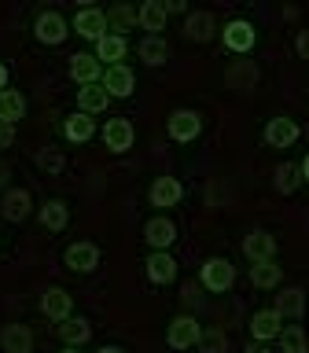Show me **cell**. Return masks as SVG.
<instances>
[{"label": "cell", "mask_w": 309, "mask_h": 353, "mask_svg": "<svg viewBox=\"0 0 309 353\" xmlns=\"http://www.w3.org/2000/svg\"><path fill=\"white\" fill-rule=\"evenodd\" d=\"M15 143V125H8V121H0V151L11 148Z\"/></svg>", "instance_id": "39"}, {"label": "cell", "mask_w": 309, "mask_h": 353, "mask_svg": "<svg viewBox=\"0 0 309 353\" xmlns=\"http://www.w3.org/2000/svg\"><path fill=\"white\" fill-rule=\"evenodd\" d=\"M92 48H96L92 55H96L99 63H103V70H107V66H121V63H126L129 41H126V37H118V33H107V37L99 41V44H92Z\"/></svg>", "instance_id": "25"}, {"label": "cell", "mask_w": 309, "mask_h": 353, "mask_svg": "<svg viewBox=\"0 0 309 353\" xmlns=\"http://www.w3.org/2000/svg\"><path fill=\"white\" fill-rule=\"evenodd\" d=\"M272 309L283 320H302L306 316V291L302 287H283V291L272 298Z\"/></svg>", "instance_id": "23"}, {"label": "cell", "mask_w": 309, "mask_h": 353, "mask_svg": "<svg viewBox=\"0 0 309 353\" xmlns=\"http://www.w3.org/2000/svg\"><path fill=\"white\" fill-rule=\"evenodd\" d=\"M247 331H250V339L254 342H276L280 339V331H283V316L276 313V309H254L250 320H247Z\"/></svg>", "instance_id": "14"}, {"label": "cell", "mask_w": 309, "mask_h": 353, "mask_svg": "<svg viewBox=\"0 0 309 353\" xmlns=\"http://www.w3.org/2000/svg\"><path fill=\"white\" fill-rule=\"evenodd\" d=\"M33 214V195L30 188H8L4 195H0V217L11 221V225H22Z\"/></svg>", "instance_id": "15"}, {"label": "cell", "mask_w": 309, "mask_h": 353, "mask_svg": "<svg viewBox=\"0 0 309 353\" xmlns=\"http://www.w3.org/2000/svg\"><path fill=\"white\" fill-rule=\"evenodd\" d=\"M129 30H137V8H132V4H114V8H107V33H118V37H126Z\"/></svg>", "instance_id": "32"}, {"label": "cell", "mask_w": 309, "mask_h": 353, "mask_svg": "<svg viewBox=\"0 0 309 353\" xmlns=\"http://www.w3.org/2000/svg\"><path fill=\"white\" fill-rule=\"evenodd\" d=\"M243 353H276V350L269 346V342H254V339H250L247 346H243Z\"/></svg>", "instance_id": "41"}, {"label": "cell", "mask_w": 309, "mask_h": 353, "mask_svg": "<svg viewBox=\"0 0 309 353\" xmlns=\"http://www.w3.org/2000/svg\"><path fill=\"white\" fill-rule=\"evenodd\" d=\"M276 250H280V243H276L272 232H265V228H254L243 236V258H247L250 265H258V261H276Z\"/></svg>", "instance_id": "13"}, {"label": "cell", "mask_w": 309, "mask_h": 353, "mask_svg": "<svg viewBox=\"0 0 309 353\" xmlns=\"http://www.w3.org/2000/svg\"><path fill=\"white\" fill-rule=\"evenodd\" d=\"M37 165H41L48 176H55V173L66 170V159H63V151H55V148H41V151H37Z\"/></svg>", "instance_id": "36"}, {"label": "cell", "mask_w": 309, "mask_h": 353, "mask_svg": "<svg viewBox=\"0 0 309 353\" xmlns=\"http://www.w3.org/2000/svg\"><path fill=\"white\" fill-rule=\"evenodd\" d=\"M0 243H4V239H0Z\"/></svg>", "instance_id": "47"}, {"label": "cell", "mask_w": 309, "mask_h": 353, "mask_svg": "<svg viewBox=\"0 0 309 353\" xmlns=\"http://www.w3.org/2000/svg\"><path fill=\"white\" fill-rule=\"evenodd\" d=\"M181 30H184V41L206 44V41H214V37H217V19L210 15V11H188Z\"/></svg>", "instance_id": "20"}, {"label": "cell", "mask_w": 309, "mask_h": 353, "mask_svg": "<svg viewBox=\"0 0 309 353\" xmlns=\"http://www.w3.org/2000/svg\"><path fill=\"white\" fill-rule=\"evenodd\" d=\"M63 265L70 272H77V276L96 272L99 269V247H96V243H88V239H77V243H70V247L63 250Z\"/></svg>", "instance_id": "11"}, {"label": "cell", "mask_w": 309, "mask_h": 353, "mask_svg": "<svg viewBox=\"0 0 309 353\" xmlns=\"http://www.w3.org/2000/svg\"><path fill=\"white\" fill-rule=\"evenodd\" d=\"M217 37L232 55H250L254 44H258V30H254L250 19H228L225 26L217 30Z\"/></svg>", "instance_id": "3"}, {"label": "cell", "mask_w": 309, "mask_h": 353, "mask_svg": "<svg viewBox=\"0 0 309 353\" xmlns=\"http://www.w3.org/2000/svg\"><path fill=\"white\" fill-rule=\"evenodd\" d=\"M166 11H170V15H188V4L184 0H166Z\"/></svg>", "instance_id": "42"}, {"label": "cell", "mask_w": 309, "mask_h": 353, "mask_svg": "<svg viewBox=\"0 0 309 353\" xmlns=\"http://www.w3.org/2000/svg\"><path fill=\"white\" fill-rule=\"evenodd\" d=\"M272 188L280 195H295L302 188V173H298V162H280L272 170Z\"/></svg>", "instance_id": "33"}, {"label": "cell", "mask_w": 309, "mask_h": 353, "mask_svg": "<svg viewBox=\"0 0 309 353\" xmlns=\"http://www.w3.org/2000/svg\"><path fill=\"white\" fill-rule=\"evenodd\" d=\"M137 55L143 66H166L170 63V41L166 37H143L137 44Z\"/></svg>", "instance_id": "29"}, {"label": "cell", "mask_w": 309, "mask_h": 353, "mask_svg": "<svg viewBox=\"0 0 309 353\" xmlns=\"http://www.w3.org/2000/svg\"><path fill=\"white\" fill-rule=\"evenodd\" d=\"M199 287L210 294H225L236 287V265L228 258H206L199 265Z\"/></svg>", "instance_id": "1"}, {"label": "cell", "mask_w": 309, "mask_h": 353, "mask_svg": "<svg viewBox=\"0 0 309 353\" xmlns=\"http://www.w3.org/2000/svg\"><path fill=\"white\" fill-rule=\"evenodd\" d=\"M33 37L41 44H48V48H59V44L70 37V22H66L59 11H41V15L33 19Z\"/></svg>", "instance_id": "9"}, {"label": "cell", "mask_w": 309, "mask_h": 353, "mask_svg": "<svg viewBox=\"0 0 309 353\" xmlns=\"http://www.w3.org/2000/svg\"><path fill=\"white\" fill-rule=\"evenodd\" d=\"M37 221L44 232H63L70 225V206L63 203V199H48V203L37 206Z\"/></svg>", "instance_id": "26"}, {"label": "cell", "mask_w": 309, "mask_h": 353, "mask_svg": "<svg viewBox=\"0 0 309 353\" xmlns=\"http://www.w3.org/2000/svg\"><path fill=\"white\" fill-rule=\"evenodd\" d=\"M143 243H148L151 250H170L173 243H177V225H173V217L154 214L148 225H143Z\"/></svg>", "instance_id": "19"}, {"label": "cell", "mask_w": 309, "mask_h": 353, "mask_svg": "<svg viewBox=\"0 0 309 353\" xmlns=\"http://www.w3.org/2000/svg\"><path fill=\"white\" fill-rule=\"evenodd\" d=\"M298 173H302V184H309V154H306L302 162H298Z\"/></svg>", "instance_id": "43"}, {"label": "cell", "mask_w": 309, "mask_h": 353, "mask_svg": "<svg viewBox=\"0 0 309 353\" xmlns=\"http://www.w3.org/2000/svg\"><path fill=\"white\" fill-rule=\"evenodd\" d=\"M181 302H184L188 309H199V305H203V287H199V283H184Z\"/></svg>", "instance_id": "37"}, {"label": "cell", "mask_w": 309, "mask_h": 353, "mask_svg": "<svg viewBox=\"0 0 309 353\" xmlns=\"http://www.w3.org/2000/svg\"><path fill=\"white\" fill-rule=\"evenodd\" d=\"M261 81V70L254 59H232L225 66V85L236 88V92H250V88H258Z\"/></svg>", "instance_id": "16"}, {"label": "cell", "mask_w": 309, "mask_h": 353, "mask_svg": "<svg viewBox=\"0 0 309 353\" xmlns=\"http://www.w3.org/2000/svg\"><path fill=\"white\" fill-rule=\"evenodd\" d=\"M110 107V96H107V88L103 85H85V88H77V110H85V114H103V110Z\"/></svg>", "instance_id": "28"}, {"label": "cell", "mask_w": 309, "mask_h": 353, "mask_svg": "<svg viewBox=\"0 0 309 353\" xmlns=\"http://www.w3.org/2000/svg\"><path fill=\"white\" fill-rule=\"evenodd\" d=\"M59 353H81V350H77V346H63Z\"/></svg>", "instance_id": "46"}, {"label": "cell", "mask_w": 309, "mask_h": 353, "mask_svg": "<svg viewBox=\"0 0 309 353\" xmlns=\"http://www.w3.org/2000/svg\"><path fill=\"white\" fill-rule=\"evenodd\" d=\"M203 125H206V118L192 107H181V110H173V114L166 118V132H170L173 143H195L199 137H203Z\"/></svg>", "instance_id": "4"}, {"label": "cell", "mask_w": 309, "mask_h": 353, "mask_svg": "<svg viewBox=\"0 0 309 353\" xmlns=\"http://www.w3.org/2000/svg\"><path fill=\"white\" fill-rule=\"evenodd\" d=\"M298 137H302V125H298L295 118H287V114H276L265 121V129H261V140L269 143V148L276 151H287V148H295Z\"/></svg>", "instance_id": "6"}, {"label": "cell", "mask_w": 309, "mask_h": 353, "mask_svg": "<svg viewBox=\"0 0 309 353\" xmlns=\"http://www.w3.org/2000/svg\"><path fill=\"white\" fill-rule=\"evenodd\" d=\"M70 33H77L81 41L88 44H99L107 37V11L99 8H77L74 19H70Z\"/></svg>", "instance_id": "5"}, {"label": "cell", "mask_w": 309, "mask_h": 353, "mask_svg": "<svg viewBox=\"0 0 309 353\" xmlns=\"http://www.w3.org/2000/svg\"><path fill=\"white\" fill-rule=\"evenodd\" d=\"M107 88L110 99H129L132 92H137V74H132V66H107L103 70V81H99Z\"/></svg>", "instance_id": "18"}, {"label": "cell", "mask_w": 309, "mask_h": 353, "mask_svg": "<svg viewBox=\"0 0 309 353\" xmlns=\"http://www.w3.org/2000/svg\"><path fill=\"white\" fill-rule=\"evenodd\" d=\"M148 203L159 210V214H166V210H173V206H181L184 203V184L177 181V176H154L151 188H148Z\"/></svg>", "instance_id": "7"}, {"label": "cell", "mask_w": 309, "mask_h": 353, "mask_svg": "<svg viewBox=\"0 0 309 353\" xmlns=\"http://www.w3.org/2000/svg\"><path fill=\"white\" fill-rule=\"evenodd\" d=\"M8 77H11V70H8V63H0V92L8 88Z\"/></svg>", "instance_id": "44"}, {"label": "cell", "mask_w": 309, "mask_h": 353, "mask_svg": "<svg viewBox=\"0 0 309 353\" xmlns=\"http://www.w3.org/2000/svg\"><path fill=\"white\" fill-rule=\"evenodd\" d=\"M8 188H11V165H8L4 159H0V195H4Z\"/></svg>", "instance_id": "40"}, {"label": "cell", "mask_w": 309, "mask_h": 353, "mask_svg": "<svg viewBox=\"0 0 309 353\" xmlns=\"http://www.w3.org/2000/svg\"><path fill=\"white\" fill-rule=\"evenodd\" d=\"M295 52H298V59H309V30H298V37H295Z\"/></svg>", "instance_id": "38"}, {"label": "cell", "mask_w": 309, "mask_h": 353, "mask_svg": "<svg viewBox=\"0 0 309 353\" xmlns=\"http://www.w3.org/2000/svg\"><path fill=\"white\" fill-rule=\"evenodd\" d=\"M0 350L4 353H33L30 324H4L0 327Z\"/></svg>", "instance_id": "24"}, {"label": "cell", "mask_w": 309, "mask_h": 353, "mask_svg": "<svg viewBox=\"0 0 309 353\" xmlns=\"http://www.w3.org/2000/svg\"><path fill=\"white\" fill-rule=\"evenodd\" d=\"M199 353H232L228 346V335L221 327H203V335H199Z\"/></svg>", "instance_id": "35"}, {"label": "cell", "mask_w": 309, "mask_h": 353, "mask_svg": "<svg viewBox=\"0 0 309 353\" xmlns=\"http://www.w3.org/2000/svg\"><path fill=\"white\" fill-rule=\"evenodd\" d=\"M99 140L110 154H126L137 143V129H132L129 118H107V125L99 129Z\"/></svg>", "instance_id": "10"}, {"label": "cell", "mask_w": 309, "mask_h": 353, "mask_svg": "<svg viewBox=\"0 0 309 353\" xmlns=\"http://www.w3.org/2000/svg\"><path fill=\"white\" fill-rule=\"evenodd\" d=\"M199 335H203V324L195 320V313H177L170 324H166V346L184 353L199 346Z\"/></svg>", "instance_id": "2"}, {"label": "cell", "mask_w": 309, "mask_h": 353, "mask_svg": "<svg viewBox=\"0 0 309 353\" xmlns=\"http://www.w3.org/2000/svg\"><path fill=\"white\" fill-rule=\"evenodd\" d=\"M22 118H26V96H22L19 88H4V92H0V121L19 125Z\"/></svg>", "instance_id": "31"}, {"label": "cell", "mask_w": 309, "mask_h": 353, "mask_svg": "<svg viewBox=\"0 0 309 353\" xmlns=\"http://www.w3.org/2000/svg\"><path fill=\"white\" fill-rule=\"evenodd\" d=\"M143 276H148V283L154 287H170L177 276H181V265L170 250H151L148 258H143Z\"/></svg>", "instance_id": "8"}, {"label": "cell", "mask_w": 309, "mask_h": 353, "mask_svg": "<svg viewBox=\"0 0 309 353\" xmlns=\"http://www.w3.org/2000/svg\"><path fill=\"white\" fill-rule=\"evenodd\" d=\"M250 283L258 287V291H276V287L283 283V265H276V261L250 265Z\"/></svg>", "instance_id": "30"}, {"label": "cell", "mask_w": 309, "mask_h": 353, "mask_svg": "<svg viewBox=\"0 0 309 353\" xmlns=\"http://www.w3.org/2000/svg\"><path fill=\"white\" fill-rule=\"evenodd\" d=\"M96 132H99V129H96V118L85 114V110H74V114L63 118V137H66V143H88Z\"/></svg>", "instance_id": "22"}, {"label": "cell", "mask_w": 309, "mask_h": 353, "mask_svg": "<svg viewBox=\"0 0 309 353\" xmlns=\"http://www.w3.org/2000/svg\"><path fill=\"white\" fill-rule=\"evenodd\" d=\"M66 74H70V81L77 88L99 85L103 81V63H99L92 52H77V55H70V63H66Z\"/></svg>", "instance_id": "12"}, {"label": "cell", "mask_w": 309, "mask_h": 353, "mask_svg": "<svg viewBox=\"0 0 309 353\" xmlns=\"http://www.w3.org/2000/svg\"><path fill=\"white\" fill-rule=\"evenodd\" d=\"M166 22H170V11H166V0H143L137 8V26L148 30V37H162Z\"/></svg>", "instance_id": "21"}, {"label": "cell", "mask_w": 309, "mask_h": 353, "mask_svg": "<svg viewBox=\"0 0 309 353\" xmlns=\"http://www.w3.org/2000/svg\"><path fill=\"white\" fill-rule=\"evenodd\" d=\"M96 353H126V350H121V346H99Z\"/></svg>", "instance_id": "45"}, {"label": "cell", "mask_w": 309, "mask_h": 353, "mask_svg": "<svg viewBox=\"0 0 309 353\" xmlns=\"http://www.w3.org/2000/svg\"><path fill=\"white\" fill-rule=\"evenodd\" d=\"M41 313L52 320V324H63L66 316H74V294L63 291V287H44L41 294Z\"/></svg>", "instance_id": "17"}, {"label": "cell", "mask_w": 309, "mask_h": 353, "mask_svg": "<svg viewBox=\"0 0 309 353\" xmlns=\"http://www.w3.org/2000/svg\"><path fill=\"white\" fill-rule=\"evenodd\" d=\"M276 353H309V335L302 324H283L280 339H276Z\"/></svg>", "instance_id": "34"}, {"label": "cell", "mask_w": 309, "mask_h": 353, "mask_svg": "<svg viewBox=\"0 0 309 353\" xmlns=\"http://www.w3.org/2000/svg\"><path fill=\"white\" fill-rule=\"evenodd\" d=\"M55 335H59L63 346H77L81 350L88 339H92V324L85 316H66L63 324H55Z\"/></svg>", "instance_id": "27"}]
</instances>
